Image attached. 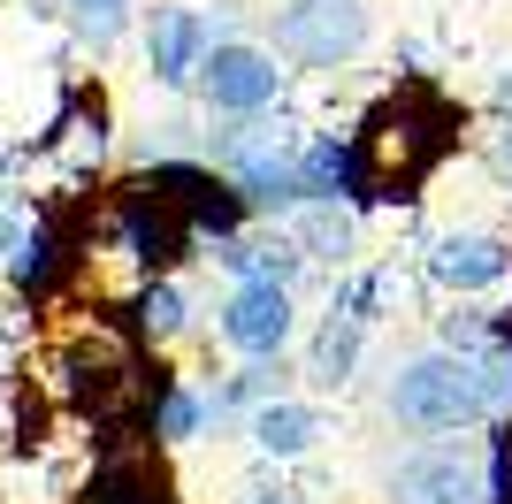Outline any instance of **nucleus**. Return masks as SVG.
I'll return each instance as SVG.
<instances>
[{"instance_id": "9b49d317", "label": "nucleus", "mask_w": 512, "mask_h": 504, "mask_svg": "<svg viewBox=\"0 0 512 504\" xmlns=\"http://www.w3.org/2000/svg\"><path fill=\"white\" fill-rule=\"evenodd\" d=\"M77 504H184V497H176L169 466L153 459L146 443H123V451H100V466H92Z\"/></svg>"}, {"instance_id": "a211bd4d", "label": "nucleus", "mask_w": 512, "mask_h": 504, "mask_svg": "<svg viewBox=\"0 0 512 504\" xmlns=\"http://www.w3.org/2000/svg\"><path fill=\"white\" fill-rule=\"evenodd\" d=\"M207 428H214V398H207V382L176 375L169 390H161V405H153V443H199Z\"/></svg>"}, {"instance_id": "9d476101", "label": "nucleus", "mask_w": 512, "mask_h": 504, "mask_svg": "<svg viewBox=\"0 0 512 504\" xmlns=\"http://www.w3.org/2000/svg\"><path fill=\"white\" fill-rule=\"evenodd\" d=\"M214 268L237 283H276V291H291L314 260H306V245L291 237V222H253L245 237H230V245H214Z\"/></svg>"}, {"instance_id": "1a4fd4ad", "label": "nucleus", "mask_w": 512, "mask_h": 504, "mask_svg": "<svg viewBox=\"0 0 512 504\" xmlns=\"http://www.w3.org/2000/svg\"><path fill=\"white\" fill-rule=\"evenodd\" d=\"M421 275L444 298H482V291H497V283H512V237H497V230H444L421 252Z\"/></svg>"}, {"instance_id": "6ab92c4d", "label": "nucleus", "mask_w": 512, "mask_h": 504, "mask_svg": "<svg viewBox=\"0 0 512 504\" xmlns=\"http://www.w3.org/2000/svg\"><path fill=\"white\" fill-rule=\"evenodd\" d=\"M490 504H512V420H490Z\"/></svg>"}, {"instance_id": "dca6fc26", "label": "nucleus", "mask_w": 512, "mask_h": 504, "mask_svg": "<svg viewBox=\"0 0 512 504\" xmlns=\"http://www.w3.org/2000/svg\"><path fill=\"white\" fill-rule=\"evenodd\" d=\"M214 398V428H230V420H253L260 405L291 398V367L283 359H245V367H230V375L207 390Z\"/></svg>"}, {"instance_id": "412c9836", "label": "nucleus", "mask_w": 512, "mask_h": 504, "mask_svg": "<svg viewBox=\"0 0 512 504\" xmlns=\"http://www.w3.org/2000/svg\"><path fill=\"white\" fill-rule=\"evenodd\" d=\"M490 107H497V115H505V123H512V62L497 69V84H490Z\"/></svg>"}, {"instance_id": "0eeeda50", "label": "nucleus", "mask_w": 512, "mask_h": 504, "mask_svg": "<svg viewBox=\"0 0 512 504\" xmlns=\"http://www.w3.org/2000/svg\"><path fill=\"white\" fill-rule=\"evenodd\" d=\"M283 84H291V69L276 62V46L222 39L199 69V107L207 115H268V107H283Z\"/></svg>"}, {"instance_id": "39448f33", "label": "nucleus", "mask_w": 512, "mask_h": 504, "mask_svg": "<svg viewBox=\"0 0 512 504\" xmlns=\"http://www.w3.org/2000/svg\"><path fill=\"white\" fill-rule=\"evenodd\" d=\"M390 504H490V451H474L467 436L413 443L383 474Z\"/></svg>"}, {"instance_id": "f3484780", "label": "nucleus", "mask_w": 512, "mask_h": 504, "mask_svg": "<svg viewBox=\"0 0 512 504\" xmlns=\"http://www.w3.org/2000/svg\"><path fill=\"white\" fill-rule=\"evenodd\" d=\"M291 237L306 245L314 268L352 275V260H360V214H352V207H299V214H291Z\"/></svg>"}, {"instance_id": "423d86ee", "label": "nucleus", "mask_w": 512, "mask_h": 504, "mask_svg": "<svg viewBox=\"0 0 512 504\" xmlns=\"http://www.w3.org/2000/svg\"><path fill=\"white\" fill-rule=\"evenodd\" d=\"M138 46H146L153 92H169V100L199 92V69H207V54H214L207 8H192V0H153L146 16H138Z\"/></svg>"}, {"instance_id": "ddd939ff", "label": "nucleus", "mask_w": 512, "mask_h": 504, "mask_svg": "<svg viewBox=\"0 0 512 504\" xmlns=\"http://www.w3.org/2000/svg\"><path fill=\"white\" fill-rule=\"evenodd\" d=\"M245 436H253V451L268 466H291V459H306V451H321L329 413H321L314 398H276V405H260V413L245 420Z\"/></svg>"}, {"instance_id": "20e7f679", "label": "nucleus", "mask_w": 512, "mask_h": 504, "mask_svg": "<svg viewBox=\"0 0 512 504\" xmlns=\"http://www.w3.org/2000/svg\"><path fill=\"white\" fill-rule=\"evenodd\" d=\"M107 237H115V252L138 268V283H161V275H176L184 260L207 252L192 237V222H184V214H176L138 168H130L123 184H107Z\"/></svg>"}, {"instance_id": "7ed1b4c3", "label": "nucleus", "mask_w": 512, "mask_h": 504, "mask_svg": "<svg viewBox=\"0 0 512 504\" xmlns=\"http://www.w3.org/2000/svg\"><path fill=\"white\" fill-rule=\"evenodd\" d=\"M268 46L291 77H337L375 46V8L367 0H283L268 8Z\"/></svg>"}, {"instance_id": "f03ea898", "label": "nucleus", "mask_w": 512, "mask_h": 504, "mask_svg": "<svg viewBox=\"0 0 512 504\" xmlns=\"http://www.w3.org/2000/svg\"><path fill=\"white\" fill-rule=\"evenodd\" d=\"M383 413L421 443L444 436H474L482 420H497V390H490V359L444 352V344H421L390 367L383 382Z\"/></svg>"}, {"instance_id": "f8f14e48", "label": "nucleus", "mask_w": 512, "mask_h": 504, "mask_svg": "<svg viewBox=\"0 0 512 504\" xmlns=\"http://www.w3.org/2000/svg\"><path fill=\"white\" fill-rule=\"evenodd\" d=\"M23 8L39 23H62L85 54H115L138 31V16H146V0H23Z\"/></svg>"}, {"instance_id": "6e6552de", "label": "nucleus", "mask_w": 512, "mask_h": 504, "mask_svg": "<svg viewBox=\"0 0 512 504\" xmlns=\"http://www.w3.org/2000/svg\"><path fill=\"white\" fill-rule=\"evenodd\" d=\"M214 336H222L237 359H283L291 336H299V298L276 291V283H237V291L214 306Z\"/></svg>"}, {"instance_id": "aec40b11", "label": "nucleus", "mask_w": 512, "mask_h": 504, "mask_svg": "<svg viewBox=\"0 0 512 504\" xmlns=\"http://www.w3.org/2000/svg\"><path fill=\"white\" fill-rule=\"evenodd\" d=\"M23 230H31V214H23L16 199H8V191H0V268H8V252L23 245Z\"/></svg>"}, {"instance_id": "f257e3e1", "label": "nucleus", "mask_w": 512, "mask_h": 504, "mask_svg": "<svg viewBox=\"0 0 512 504\" xmlns=\"http://www.w3.org/2000/svg\"><path fill=\"white\" fill-rule=\"evenodd\" d=\"M467 146V100H451L436 77H406L352 123V153H360V199L352 207H413L444 161Z\"/></svg>"}, {"instance_id": "4468645a", "label": "nucleus", "mask_w": 512, "mask_h": 504, "mask_svg": "<svg viewBox=\"0 0 512 504\" xmlns=\"http://www.w3.org/2000/svg\"><path fill=\"white\" fill-rule=\"evenodd\" d=\"M367 336L360 321H344V314H321L314 321V344H306V382L314 390H352V375H360V359H367Z\"/></svg>"}, {"instance_id": "2eb2a0df", "label": "nucleus", "mask_w": 512, "mask_h": 504, "mask_svg": "<svg viewBox=\"0 0 512 504\" xmlns=\"http://www.w3.org/2000/svg\"><path fill=\"white\" fill-rule=\"evenodd\" d=\"M192 291L176 283V275H161V283H138V298H130V329H138V344L146 352H169V344H184L192 336Z\"/></svg>"}]
</instances>
